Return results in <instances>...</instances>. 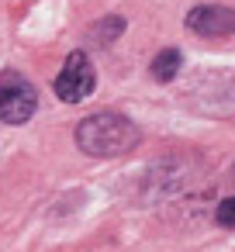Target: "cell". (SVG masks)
I'll use <instances>...</instances> for the list:
<instances>
[{"label": "cell", "mask_w": 235, "mask_h": 252, "mask_svg": "<svg viewBox=\"0 0 235 252\" xmlns=\"http://www.w3.org/2000/svg\"><path fill=\"white\" fill-rule=\"evenodd\" d=\"M138 128L121 118V114H94V118H83L80 128H76V142L87 156H101V159H111V156H125L138 145Z\"/></svg>", "instance_id": "cell-1"}, {"label": "cell", "mask_w": 235, "mask_h": 252, "mask_svg": "<svg viewBox=\"0 0 235 252\" xmlns=\"http://www.w3.org/2000/svg\"><path fill=\"white\" fill-rule=\"evenodd\" d=\"M38 107L35 87L21 73H0V121L7 125H25Z\"/></svg>", "instance_id": "cell-2"}, {"label": "cell", "mask_w": 235, "mask_h": 252, "mask_svg": "<svg viewBox=\"0 0 235 252\" xmlns=\"http://www.w3.org/2000/svg\"><path fill=\"white\" fill-rule=\"evenodd\" d=\"M94 83H97V73H94L87 52H73L66 59V66H63V73L56 76V94L66 104H80L94 90Z\"/></svg>", "instance_id": "cell-3"}, {"label": "cell", "mask_w": 235, "mask_h": 252, "mask_svg": "<svg viewBox=\"0 0 235 252\" xmlns=\"http://www.w3.org/2000/svg\"><path fill=\"white\" fill-rule=\"evenodd\" d=\"M187 28L204 35V38H225V35H235V11L232 7H194L187 14Z\"/></svg>", "instance_id": "cell-4"}, {"label": "cell", "mask_w": 235, "mask_h": 252, "mask_svg": "<svg viewBox=\"0 0 235 252\" xmlns=\"http://www.w3.org/2000/svg\"><path fill=\"white\" fill-rule=\"evenodd\" d=\"M176 69H180V52H176V49H163V52L152 59V76H156L159 83H169V80L176 76Z\"/></svg>", "instance_id": "cell-5"}, {"label": "cell", "mask_w": 235, "mask_h": 252, "mask_svg": "<svg viewBox=\"0 0 235 252\" xmlns=\"http://www.w3.org/2000/svg\"><path fill=\"white\" fill-rule=\"evenodd\" d=\"M121 28H125V21H121V18H107L104 25H97V28H94V38H97L101 45H107L111 38H118V35H121Z\"/></svg>", "instance_id": "cell-6"}, {"label": "cell", "mask_w": 235, "mask_h": 252, "mask_svg": "<svg viewBox=\"0 0 235 252\" xmlns=\"http://www.w3.org/2000/svg\"><path fill=\"white\" fill-rule=\"evenodd\" d=\"M218 224L235 228V197H228V200H221V204H218Z\"/></svg>", "instance_id": "cell-7"}]
</instances>
